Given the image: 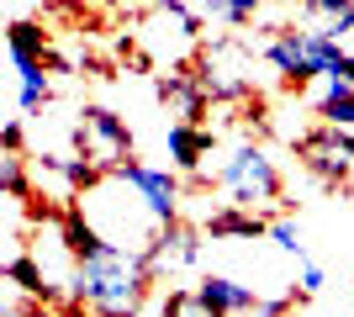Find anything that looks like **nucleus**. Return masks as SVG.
Wrapping results in <instances>:
<instances>
[{
	"instance_id": "20",
	"label": "nucleus",
	"mask_w": 354,
	"mask_h": 317,
	"mask_svg": "<svg viewBox=\"0 0 354 317\" xmlns=\"http://www.w3.org/2000/svg\"><path fill=\"white\" fill-rule=\"evenodd\" d=\"M323 280H328L323 265H312V259H307V265H301V275H296V296H301V302H307V296H317V291H323Z\"/></svg>"
},
{
	"instance_id": "23",
	"label": "nucleus",
	"mask_w": 354,
	"mask_h": 317,
	"mask_svg": "<svg viewBox=\"0 0 354 317\" xmlns=\"http://www.w3.org/2000/svg\"><path fill=\"white\" fill-rule=\"evenodd\" d=\"M0 143H6V148H21V122H6V127H0Z\"/></svg>"
},
{
	"instance_id": "7",
	"label": "nucleus",
	"mask_w": 354,
	"mask_h": 317,
	"mask_svg": "<svg viewBox=\"0 0 354 317\" xmlns=\"http://www.w3.org/2000/svg\"><path fill=\"white\" fill-rule=\"evenodd\" d=\"M117 175L133 185L138 196H143V206L153 211V222H159V227L180 217V196H185V191H180V175H175V169L143 164V159L133 153V159H122V164H117Z\"/></svg>"
},
{
	"instance_id": "19",
	"label": "nucleus",
	"mask_w": 354,
	"mask_h": 317,
	"mask_svg": "<svg viewBox=\"0 0 354 317\" xmlns=\"http://www.w3.org/2000/svg\"><path fill=\"white\" fill-rule=\"evenodd\" d=\"M159 317H217L201 296H196L191 286H175L169 296H164V307H159Z\"/></svg>"
},
{
	"instance_id": "25",
	"label": "nucleus",
	"mask_w": 354,
	"mask_h": 317,
	"mask_svg": "<svg viewBox=\"0 0 354 317\" xmlns=\"http://www.w3.org/2000/svg\"><path fill=\"white\" fill-rule=\"evenodd\" d=\"M0 37H6V27H0Z\"/></svg>"
},
{
	"instance_id": "4",
	"label": "nucleus",
	"mask_w": 354,
	"mask_h": 317,
	"mask_svg": "<svg viewBox=\"0 0 354 317\" xmlns=\"http://www.w3.org/2000/svg\"><path fill=\"white\" fill-rule=\"evenodd\" d=\"M191 75L201 79L207 101H217V106L254 101V53L238 43V37H217L212 48H196Z\"/></svg>"
},
{
	"instance_id": "1",
	"label": "nucleus",
	"mask_w": 354,
	"mask_h": 317,
	"mask_svg": "<svg viewBox=\"0 0 354 317\" xmlns=\"http://www.w3.org/2000/svg\"><path fill=\"white\" fill-rule=\"evenodd\" d=\"M148 286H153V275H148L143 254L95 243L90 254L74 259L69 296L85 307V317H138L148 302Z\"/></svg>"
},
{
	"instance_id": "8",
	"label": "nucleus",
	"mask_w": 354,
	"mask_h": 317,
	"mask_svg": "<svg viewBox=\"0 0 354 317\" xmlns=\"http://www.w3.org/2000/svg\"><path fill=\"white\" fill-rule=\"evenodd\" d=\"M201 238H207V233H201V227H191V222H180V217H175V222H164L159 238L148 243V254H143L148 275H153V280L185 275L196 259H201Z\"/></svg>"
},
{
	"instance_id": "16",
	"label": "nucleus",
	"mask_w": 354,
	"mask_h": 317,
	"mask_svg": "<svg viewBox=\"0 0 354 317\" xmlns=\"http://www.w3.org/2000/svg\"><path fill=\"white\" fill-rule=\"evenodd\" d=\"M317 122H328V127H349V133H354V85H328L323 101H317Z\"/></svg>"
},
{
	"instance_id": "9",
	"label": "nucleus",
	"mask_w": 354,
	"mask_h": 317,
	"mask_svg": "<svg viewBox=\"0 0 354 317\" xmlns=\"http://www.w3.org/2000/svg\"><path fill=\"white\" fill-rule=\"evenodd\" d=\"M159 101H164V111L175 122H191V127H201V117H207V90H201V79L191 75V69H164L159 75Z\"/></svg>"
},
{
	"instance_id": "10",
	"label": "nucleus",
	"mask_w": 354,
	"mask_h": 317,
	"mask_svg": "<svg viewBox=\"0 0 354 317\" xmlns=\"http://www.w3.org/2000/svg\"><path fill=\"white\" fill-rule=\"evenodd\" d=\"M164 153H169V169H175V175L201 180L207 153H212V133H207V127H191V122H169V133H164Z\"/></svg>"
},
{
	"instance_id": "18",
	"label": "nucleus",
	"mask_w": 354,
	"mask_h": 317,
	"mask_svg": "<svg viewBox=\"0 0 354 317\" xmlns=\"http://www.w3.org/2000/svg\"><path fill=\"white\" fill-rule=\"evenodd\" d=\"M201 11L212 21H227V27H249L259 16V0H201Z\"/></svg>"
},
{
	"instance_id": "22",
	"label": "nucleus",
	"mask_w": 354,
	"mask_h": 317,
	"mask_svg": "<svg viewBox=\"0 0 354 317\" xmlns=\"http://www.w3.org/2000/svg\"><path fill=\"white\" fill-rule=\"evenodd\" d=\"M344 6H349V0H307V11H312V16H323V21H333Z\"/></svg>"
},
{
	"instance_id": "21",
	"label": "nucleus",
	"mask_w": 354,
	"mask_h": 317,
	"mask_svg": "<svg viewBox=\"0 0 354 317\" xmlns=\"http://www.w3.org/2000/svg\"><path fill=\"white\" fill-rule=\"evenodd\" d=\"M328 37H339V43H344V37H349V32H354V0H349V6H344V11L339 16H333V21H328Z\"/></svg>"
},
{
	"instance_id": "5",
	"label": "nucleus",
	"mask_w": 354,
	"mask_h": 317,
	"mask_svg": "<svg viewBox=\"0 0 354 317\" xmlns=\"http://www.w3.org/2000/svg\"><path fill=\"white\" fill-rule=\"evenodd\" d=\"M74 153L90 159V164L101 169H117L122 159H133V127L111 111V106H85L80 117H74Z\"/></svg>"
},
{
	"instance_id": "15",
	"label": "nucleus",
	"mask_w": 354,
	"mask_h": 317,
	"mask_svg": "<svg viewBox=\"0 0 354 317\" xmlns=\"http://www.w3.org/2000/svg\"><path fill=\"white\" fill-rule=\"evenodd\" d=\"M0 196L6 201H32V169L21 148H6L0 143Z\"/></svg>"
},
{
	"instance_id": "24",
	"label": "nucleus",
	"mask_w": 354,
	"mask_h": 317,
	"mask_svg": "<svg viewBox=\"0 0 354 317\" xmlns=\"http://www.w3.org/2000/svg\"><path fill=\"white\" fill-rule=\"evenodd\" d=\"M0 317H37L32 307H0Z\"/></svg>"
},
{
	"instance_id": "12",
	"label": "nucleus",
	"mask_w": 354,
	"mask_h": 317,
	"mask_svg": "<svg viewBox=\"0 0 354 317\" xmlns=\"http://www.w3.org/2000/svg\"><path fill=\"white\" fill-rule=\"evenodd\" d=\"M191 291H196V296H201L217 317H249L254 307H259V291H254V286H243V280H233V275H217V270L201 275Z\"/></svg>"
},
{
	"instance_id": "17",
	"label": "nucleus",
	"mask_w": 354,
	"mask_h": 317,
	"mask_svg": "<svg viewBox=\"0 0 354 317\" xmlns=\"http://www.w3.org/2000/svg\"><path fill=\"white\" fill-rule=\"evenodd\" d=\"M265 238L281 249L286 259H296V265H307V243H301V227L291 222V217H275V222L265 227Z\"/></svg>"
},
{
	"instance_id": "11",
	"label": "nucleus",
	"mask_w": 354,
	"mask_h": 317,
	"mask_svg": "<svg viewBox=\"0 0 354 317\" xmlns=\"http://www.w3.org/2000/svg\"><path fill=\"white\" fill-rule=\"evenodd\" d=\"M265 64L291 85V90H301L307 79H317L312 64H307V48H301V32H291V27H275L265 37Z\"/></svg>"
},
{
	"instance_id": "6",
	"label": "nucleus",
	"mask_w": 354,
	"mask_h": 317,
	"mask_svg": "<svg viewBox=\"0 0 354 317\" xmlns=\"http://www.w3.org/2000/svg\"><path fill=\"white\" fill-rule=\"evenodd\" d=\"M296 159L307 164L312 180H323L328 191L349 185V169H354V133L349 127H312L307 137H296Z\"/></svg>"
},
{
	"instance_id": "2",
	"label": "nucleus",
	"mask_w": 354,
	"mask_h": 317,
	"mask_svg": "<svg viewBox=\"0 0 354 317\" xmlns=\"http://www.w3.org/2000/svg\"><path fill=\"white\" fill-rule=\"evenodd\" d=\"M133 43L153 69H185V59H196V48H201V21L185 0H148Z\"/></svg>"
},
{
	"instance_id": "14",
	"label": "nucleus",
	"mask_w": 354,
	"mask_h": 317,
	"mask_svg": "<svg viewBox=\"0 0 354 317\" xmlns=\"http://www.w3.org/2000/svg\"><path fill=\"white\" fill-rule=\"evenodd\" d=\"M6 53H11V64L48 59V32H43V21H32V16L11 21V27H6Z\"/></svg>"
},
{
	"instance_id": "3",
	"label": "nucleus",
	"mask_w": 354,
	"mask_h": 317,
	"mask_svg": "<svg viewBox=\"0 0 354 317\" xmlns=\"http://www.w3.org/2000/svg\"><path fill=\"white\" fill-rule=\"evenodd\" d=\"M217 185L227 191V206H249V211H270V206H281V196H286L281 169H275V159L259 143L227 148V159L217 164Z\"/></svg>"
},
{
	"instance_id": "13",
	"label": "nucleus",
	"mask_w": 354,
	"mask_h": 317,
	"mask_svg": "<svg viewBox=\"0 0 354 317\" xmlns=\"http://www.w3.org/2000/svg\"><path fill=\"white\" fill-rule=\"evenodd\" d=\"M265 211H249V206H217L207 217V227H201V233H207L212 243H233V238H265Z\"/></svg>"
}]
</instances>
